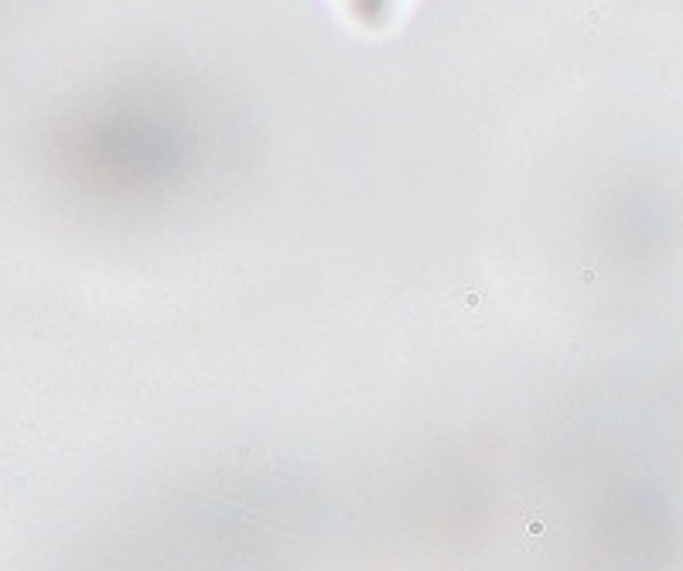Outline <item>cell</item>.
<instances>
[{"label":"cell","mask_w":683,"mask_h":571,"mask_svg":"<svg viewBox=\"0 0 683 571\" xmlns=\"http://www.w3.org/2000/svg\"><path fill=\"white\" fill-rule=\"evenodd\" d=\"M359 4H362L366 11H373V7H379V4H386V0H359Z\"/></svg>","instance_id":"6da1fadb"}]
</instances>
